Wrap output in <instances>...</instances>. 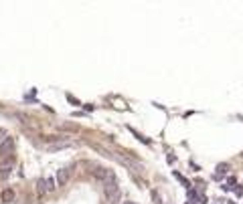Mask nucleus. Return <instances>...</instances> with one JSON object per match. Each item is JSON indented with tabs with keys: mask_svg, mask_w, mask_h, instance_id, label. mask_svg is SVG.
<instances>
[{
	"mask_svg": "<svg viewBox=\"0 0 243 204\" xmlns=\"http://www.w3.org/2000/svg\"><path fill=\"white\" fill-rule=\"evenodd\" d=\"M4 137H6V131H4V129H2V127H0V142H2V139H4Z\"/></svg>",
	"mask_w": 243,
	"mask_h": 204,
	"instance_id": "9d476101",
	"label": "nucleus"
},
{
	"mask_svg": "<svg viewBox=\"0 0 243 204\" xmlns=\"http://www.w3.org/2000/svg\"><path fill=\"white\" fill-rule=\"evenodd\" d=\"M152 198L156 200V204H162V200H160V196H158V192H152Z\"/></svg>",
	"mask_w": 243,
	"mask_h": 204,
	"instance_id": "1a4fd4ad",
	"label": "nucleus"
},
{
	"mask_svg": "<svg viewBox=\"0 0 243 204\" xmlns=\"http://www.w3.org/2000/svg\"><path fill=\"white\" fill-rule=\"evenodd\" d=\"M14 198H16V194L12 188H4L2 192H0V200L2 202H14Z\"/></svg>",
	"mask_w": 243,
	"mask_h": 204,
	"instance_id": "20e7f679",
	"label": "nucleus"
},
{
	"mask_svg": "<svg viewBox=\"0 0 243 204\" xmlns=\"http://www.w3.org/2000/svg\"><path fill=\"white\" fill-rule=\"evenodd\" d=\"M67 180H69V172L65 170V168H63V170H59L57 172V184H59V186H65Z\"/></svg>",
	"mask_w": 243,
	"mask_h": 204,
	"instance_id": "423d86ee",
	"label": "nucleus"
},
{
	"mask_svg": "<svg viewBox=\"0 0 243 204\" xmlns=\"http://www.w3.org/2000/svg\"><path fill=\"white\" fill-rule=\"evenodd\" d=\"M36 192H39V196H45V194H49L47 178H39V180H36Z\"/></svg>",
	"mask_w": 243,
	"mask_h": 204,
	"instance_id": "39448f33",
	"label": "nucleus"
},
{
	"mask_svg": "<svg viewBox=\"0 0 243 204\" xmlns=\"http://www.w3.org/2000/svg\"><path fill=\"white\" fill-rule=\"evenodd\" d=\"M14 162H16V156L12 154V156H6V158L0 160V178H4V176H8V172L12 170V166H14Z\"/></svg>",
	"mask_w": 243,
	"mask_h": 204,
	"instance_id": "f03ea898",
	"label": "nucleus"
},
{
	"mask_svg": "<svg viewBox=\"0 0 243 204\" xmlns=\"http://www.w3.org/2000/svg\"><path fill=\"white\" fill-rule=\"evenodd\" d=\"M14 147H16V142L14 137L6 136L2 142H0V158H6V156H12L14 154Z\"/></svg>",
	"mask_w": 243,
	"mask_h": 204,
	"instance_id": "f257e3e1",
	"label": "nucleus"
},
{
	"mask_svg": "<svg viewBox=\"0 0 243 204\" xmlns=\"http://www.w3.org/2000/svg\"><path fill=\"white\" fill-rule=\"evenodd\" d=\"M227 168H229L227 164H221V166H219V168H217V170H219V174H223V172H227Z\"/></svg>",
	"mask_w": 243,
	"mask_h": 204,
	"instance_id": "6e6552de",
	"label": "nucleus"
},
{
	"mask_svg": "<svg viewBox=\"0 0 243 204\" xmlns=\"http://www.w3.org/2000/svg\"><path fill=\"white\" fill-rule=\"evenodd\" d=\"M104 194H105V198H109V200L117 194V182H116V178H114V180H107L104 184Z\"/></svg>",
	"mask_w": 243,
	"mask_h": 204,
	"instance_id": "7ed1b4c3",
	"label": "nucleus"
},
{
	"mask_svg": "<svg viewBox=\"0 0 243 204\" xmlns=\"http://www.w3.org/2000/svg\"><path fill=\"white\" fill-rule=\"evenodd\" d=\"M47 186H49V192H53V190L57 188V186H55V180H53V178H49V180H47Z\"/></svg>",
	"mask_w": 243,
	"mask_h": 204,
	"instance_id": "0eeeda50",
	"label": "nucleus"
},
{
	"mask_svg": "<svg viewBox=\"0 0 243 204\" xmlns=\"http://www.w3.org/2000/svg\"><path fill=\"white\" fill-rule=\"evenodd\" d=\"M124 204H136V202H132V200H130V202H124Z\"/></svg>",
	"mask_w": 243,
	"mask_h": 204,
	"instance_id": "9b49d317",
	"label": "nucleus"
}]
</instances>
